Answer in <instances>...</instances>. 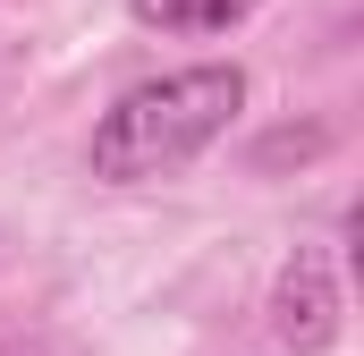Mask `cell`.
<instances>
[{"label": "cell", "mask_w": 364, "mask_h": 356, "mask_svg": "<svg viewBox=\"0 0 364 356\" xmlns=\"http://www.w3.org/2000/svg\"><path fill=\"white\" fill-rule=\"evenodd\" d=\"M246 110V68L237 60H203V68H170L153 85H127L102 127L85 145V170L102 187H153V178H178L186 162H203L229 119Z\"/></svg>", "instance_id": "obj_1"}, {"label": "cell", "mask_w": 364, "mask_h": 356, "mask_svg": "<svg viewBox=\"0 0 364 356\" xmlns=\"http://www.w3.org/2000/svg\"><path fill=\"white\" fill-rule=\"evenodd\" d=\"M272 340L288 356H322L339 340V280H331V263L314 246H296L272 280Z\"/></svg>", "instance_id": "obj_2"}, {"label": "cell", "mask_w": 364, "mask_h": 356, "mask_svg": "<svg viewBox=\"0 0 364 356\" xmlns=\"http://www.w3.org/2000/svg\"><path fill=\"white\" fill-rule=\"evenodd\" d=\"M136 9V26H153V34H229V26H246L263 0H127Z\"/></svg>", "instance_id": "obj_3"}]
</instances>
